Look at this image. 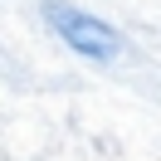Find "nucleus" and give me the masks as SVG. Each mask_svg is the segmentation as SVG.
<instances>
[{
	"mask_svg": "<svg viewBox=\"0 0 161 161\" xmlns=\"http://www.w3.org/2000/svg\"><path fill=\"white\" fill-rule=\"evenodd\" d=\"M49 20H54V30L69 39V49H78L83 59H117V54H122V34L112 30L108 20L88 15V10H73V5H49Z\"/></svg>",
	"mask_w": 161,
	"mask_h": 161,
	"instance_id": "nucleus-1",
	"label": "nucleus"
}]
</instances>
